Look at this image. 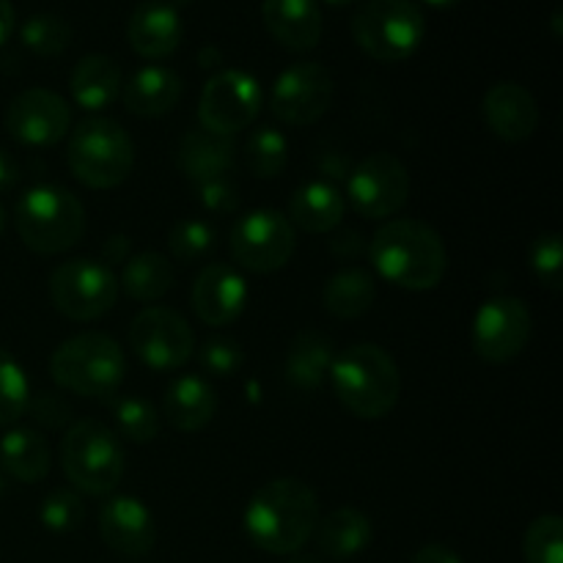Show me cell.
I'll return each instance as SVG.
<instances>
[{"label": "cell", "mask_w": 563, "mask_h": 563, "mask_svg": "<svg viewBox=\"0 0 563 563\" xmlns=\"http://www.w3.org/2000/svg\"><path fill=\"white\" fill-rule=\"evenodd\" d=\"M379 278L407 291H429L449 273V251L432 225L412 218L388 220L368 245Z\"/></svg>", "instance_id": "cell-1"}, {"label": "cell", "mask_w": 563, "mask_h": 563, "mask_svg": "<svg viewBox=\"0 0 563 563\" xmlns=\"http://www.w3.org/2000/svg\"><path fill=\"white\" fill-rule=\"evenodd\" d=\"M317 522V495L300 478H273L245 509L247 539L269 555H295L313 537Z\"/></svg>", "instance_id": "cell-2"}, {"label": "cell", "mask_w": 563, "mask_h": 563, "mask_svg": "<svg viewBox=\"0 0 563 563\" xmlns=\"http://www.w3.org/2000/svg\"><path fill=\"white\" fill-rule=\"evenodd\" d=\"M330 383L341 405L357 418H385L401 396V374L394 357L377 344H355L335 355Z\"/></svg>", "instance_id": "cell-3"}, {"label": "cell", "mask_w": 563, "mask_h": 563, "mask_svg": "<svg viewBox=\"0 0 563 563\" xmlns=\"http://www.w3.org/2000/svg\"><path fill=\"white\" fill-rule=\"evenodd\" d=\"M14 225L22 245L38 256L69 251L86 231V212L71 190L60 185H36L20 196Z\"/></svg>", "instance_id": "cell-4"}, {"label": "cell", "mask_w": 563, "mask_h": 563, "mask_svg": "<svg viewBox=\"0 0 563 563\" xmlns=\"http://www.w3.org/2000/svg\"><path fill=\"white\" fill-rule=\"evenodd\" d=\"M66 159L77 181L91 190H113L132 174L135 146L119 121L91 115L71 132Z\"/></svg>", "instance_id": "cell-5"}, {"label": "cell", "mask_w": 563, "mask_h": 563, "mask_svg": "<svg viewBox=\"0 0 563 563\" xmlns=\"http://www.w3.org/2000/svg\"><path fill=\"white\" fill-rule=\"evenodd\" d=\"M49 374L64 390L99 399L119 388L126 374V361L119 341L110 335L80 333L53 352Z\"/></svg>", "instance_id": "cell-6"}, {"label": "cell", "mask_w": 563, "mask_h": 563, "mask_svg": "<svg viewBox=\"0 0 563 563\" xmlns=\"http://www.w3.org/2000/svg\"><path fill=\"white\" fill-rule=\"evenodd\" d=\"M427 36V16L412 0H368L352 16V38L374 60L396 64L416 53Z\"/></svg>", "instance_id": "cell-7"}, {"label": "cell", "mask_w": 563, "mask_h": 563, "mask_svg": "<svg viewBox=\"0 0 563 563\" xmlns=\"http://www.w3.org/2000/svg\"><path fill=\"white\" fill-rule=\"evenodd\" d=\"M66 478L86 495H110L124 476V449L99 421H80L60 440Z\"/></svg>", "instance_id": "cell-8"}, {"label": "cell", "mask_w": 563, "mask_h": 563, "mask_svg": "<svg viewBox=\"0 0 563 563\" xmlns=\"http://www.w3.org/2000/svg\"><path fill=\"white\" fill-rule=\"evenodd\" d=\"M119 278L93 258H71L49 275V300L60 317L71 322H93L119 300Z\"/></svg>", "instance_id": "cell-9"}, {"label": "cell", "mask_w": 563, "mask_h": 563, "mask_svg": "<svg viewBox=\"0 0 563 563\" xmlns=\"http://www.w3.org/2000/svg\"><path fill=\"white\" fill-rule=\"evenodd\" d=\"M229 245L242 269L267 275L284 269L295 256L297 231L289 218L275 209H253L236 220Z\"/></svg>", "instance_id": "cell-10"}, {"label": "cell", "mask_w": 563, "mask_h": 563, "mask_svg": "<svg viewBox=\"0 0 563 563\" xmlns=\"http://www.w3.org/2000/svg\"><path fill=\"white\" fill-rule=\"evenodd\" d=\"M262 110V86L245 69H223L212 75L198 99V121L203 130L234 137L251 126Z\"/></svg>", "instance_id": "cell-11"}, {"label": "cell", "mask_w": 563, "mask_h": 563, "mask_svg": "<svg viewBox=\"0 0 563 563\" xmlns=\"http://www.w3.org/2000/svg\"><path fill=\"white\" fill-rule=\"evenodd\" d=\"M346 198L363 218H390L410 198V170L396 154H368L346 179Z\"/></svg>", "instance_id": "cell-12"}, {"label": "cell", "mask_w": 563, "mask_h": 563, "mask_svg": "<svg viewBox=\"0 0 563 563\" xmlns=\"http://www.w3.org/2000/svg\"><path fill=\"white\" fill-rule=\"evenodd\" d=\"M130 346L137 361L154 372H174L190 361L196 350V335L181 313L170 308H143L130 324Z\"/></svg>", "instance_id": "cell-13"}, {"label": "cell", "mask_w": 563, "mask_h": 563, "mask_svg": "<svg viewBox=\"0 0 563 563\" xmlns=\"http://www.w3.org/2000/svg\"><path fill=\"white\" fill-rule=\"evenodd\" d=\"M333 77L317 60H300L284 69L269 93V108L278 121L289 126H311L322 119L333 102Z\"/></svg>", "instance_id": "cell-14"}, {"label": "cell", "mask_w": 563, "mask_h": 563, "mask_svg": "<svg viewBox=\"0 0 563 563\" xmlns=\"http://www.w3.org/2000/svg\"><path fill=\"white\" fill-rule=\"evenodd\" d=\"M531 311L517 297H489L473 317V352L487 363H509L531 341Z\"/></svg>", "instance_id": "cell-15"}, {"label": "cell", "mask_w": 563, "mask_h": 563, "mask_svg": "<svg viewBox=\"0 0 563 563\" xmlns=\"http://www.w3.org/2000/svg\"><path fill=\"white\" fill-rule=\"evenodd\" d=\"M5 130L22 146H55L71 130V108L49 88H27L11 99L5 110Z\"/></svg>", "instance_id": "cell-16"}, {"label": "cell", "mask_w": 563, "mask_h": 563, "mask_svg": "<svg viewBox=\"0 0 563 563\" xmlns=\"http://www.w3.org/2000/svg\"><path fill=\"white\" fill-rule=\"evenodd\" d=\"M99 533L110 550L141 559L157 542V526L143 500L132 495H113L99 509Z\"/></svg>", "instance_id": "cell-17"}, {"label": "cell", "mask_w": 563, "mask_h": 563, "mask_svg": "<svg viewBox=\"0 0 563 563\" xmlns=\"http://www.w3.org/2000/svg\"><path fill=\"white\" fill-rule=\"evenodd\" d=\"M192 311L209 328L236 322L247 306V284L229 264H207L190 291Z\"/></svg>", "instance_id": "cell-18"}, {"label": "cell", "mask_w": 563, "mask_h": 563, "mask_svg": "<svg viewBox=\"0 0 563 563\" xmlns=\"http://www.w3.org/2000/svg\"><path fill=\"white\" fill-rule=\"evenodd\" d=\"M482 113L489 132L509 143L528 141L539 126L537 99L520 82H498L489 88L484 93Z\"/></svg>", "instance_id": "cell-19"}, {"label": "cell", "mask_w": 563, "mask_h": 563, "mask_svg": "<svg viewBox=\"0 0 563 563\" xmlns=\"http://www.w3.org/2000/svg\"><path fill=\"white\" fill-rule=\"evenodd\" d=\"M181 16L168 3H141L126 22V42L141 58L163 60L181 44Z\"/></svg>", "instance_id": "cell-20"}, {"label": "cell", "mask_w": 563, "mask_h": 563, "mask_svg": "<svg viewBox=\"0 0 563 563\" xmlns=\"http://www.w3.org/2000/svg\"><path fill=\"white\" fill-rule=\"evenodd\" d=\"M264 25L286 49L308 53L322 38V11L317 0H264Z\"/></svg>", "instance_id": "cell-21"}, {"label": "cell", "mask_w": 563, "mask_h": 563, "mask_svg": "<svg viewBox=\"0 0 563 563\" xmlns=\"http://www.w3.org/2000/svg\"><path fill=\"white\" fill-rule=\"evenodd\" d=\"M124 108L137 119H159L181 99V77L165 66H143L121 86Z\"/></svg>", "instance_id": "cell-22"}, {"label": "cell", "mask_w": 563, "mask_h": 563, "mask_svg": "<svg viewBox=\"0 0 563 563\" xmlns=\"http://www.w3.org/2000/svg\"><path fill=\"white\" fill-rule=\"evenodd\" d=\"M176 163H179L181 174L196 185L229 176L234 168V137L218 135L203 126L190 130L181 137Z\"/></svg>", "instance_id": "cell-23"}, {"label": "cell", "mask_w": 563, "mask_h": 563, "mask_svg": "<svg viewBox=\"0 0 563 563\" xmlns=\"http://www.w3.org/2000/svg\"><path fill=\"white\" fill-rule=\"evenodd\" d=\"M313 542L319 553L333 561L355 559L372 544V520L355 506H341L330 515L319 517L313 528Z\"/></svg>", "instance_id": "cell-24"}, {"label": "cell", "mask_w": 563, "mask_h": 563, "mask_svg": "<svg viewBox=\"0 0 563 563\" xmlns=\"http://www.w3.org/2000/svg\"><path fill=\"white\" fill-rule=\"evenodd\" d=\"M214 410H218V396L212 385L196 374L174 379L165 390L163 416L179 432H201L214 418Z\"/></svg>", "instance_id": "cell-25"}, {"label": "cell", "mask_w": 563, "mask_h": 563, "mask_svg": "<svg viewBox=\"0 0 563 563\" xmlns=\"http://www.w3.org/2000/svg\"><path fill=\"white\" fill-rule=\"evenodd\" d=\"M335 361V344L322 330H302L286 352V379L295 390L311 394L330 377Z\"/></svg>", "instance_id": "cell-26"}, {"label": "cell", "mask_w": 563, "mask_h": 563, "mask_svg": "<svg viewBox=\"0 0 563 563\" xmlns=\"http://www.w3.org/2000/svg\"><path fill=\"white\" fill-rule=\"evenodd\" d=\"M71 99L88 113L110 108L121 97V69L108 55L91 53L80 58L69 77Z\"/></svg>", "instance_id": "cell-27"}, {"label": "cell", "mask_w": 563, "mask_h": 563, "mask_svg": "<svg viewBox=\"0 0 563 563\" xmlns=\"http://www.w3.org/2000/svg\"><path fill=\"white\" fill-rule=\"evenodd\" d=\"M289 218L306 234H330L344 220V196L330 181H308L291 196Z\"/></svg>", "instance_id": "cell-28"}, {"label": "cell", "mask_w": 563, "mask_h": 563, "mask_svg": "<svg viewBox=\"0 0 563 563\" xmlns=\"http://www.w3.org/2000/svg\"><path fill=\"white\" fill-rule=\"evenodd\" d=\"M49 462V443L36 432V429H11L0 440V465L5 467L11 478L22 484H38L47 478Z\"/></svg>", "instance_id": "cell-29"}, {"label": "cell", "mask_w": 563, "mask_h": 563, "mask_svg": "<svg viewBox=\"0 0 563 563\" xmlns=\"http://www.w3.org/2000/svg\"><path fill=\"white\" fill-rule=\"evenodd\" d=\"M377 286L366 269H341L324 284L322 302L324 311L335 319H357L374 306Z\"/></svg>", "instance_id": "cell-30"}, {"label": "cell", "mask_w": 563, "mask_h": 563, "mask_svg": "<svg viewBox=\"0 0 563 563\" xmlns=\"http://www.w3.org/2000/svg\"><path fill=\"white\" fill-rule=\"evenodd\" d=\"M119 286H124L126 295L137 302H154L174 286V267H170L168 256L157 251L137 253L130 256L121 273Z\"/></svg>", "instance_id": "cell-31"}, {"label": "cell", "mask_w": 563, "mask_h": 563, "mask_svg": "<svg viewBox=\"0 0 563 563\" xmlns=\"http://www.w3.org/2000/svg\"><path fill=\"white\" fill-rule=\"evenodd\" d=\"M247 168L258 179H275L286 170L289 163V143H286L284 132L273 130V126H262L247 137L245 146Z\"/></svg>", "instance_id": "cell-32"}, {"label": "cell", "mask_w": 563, "mask_h": 563, "mask_svg": "<svg viewBox=\"0 0 563 563\" xmlns=\"http://www.w3.org/2000/svg\"><path fill=\"white\" fill-rule=\"evenodd\" d=\"M27 405H31V385L25 372L9 352L0 350V429L25 416Z\"/></svg>", "instance_id": "cell-33"}, {"label": "cell", "mask_w": 563, "mask_h": 563, "mask_svg": "<svg viewBox=\"0 0 563 563\" xmlns=\"http://www.w3.org/2000/svg\"><path fill=\"white\" fill-rule=\"evenodd\" d=\"M22 44L42 58H55L71 44V25L58 14H36L22 25Z\"/></svg>", "instance_id": "cell-34"}, {"label": "cell", "mask_w": 563, "mask_h": 563, "mask_svg": "<svg viewBox=\"0 0 563 563\" xmlns=\"http://www.w3.org/2000/svg\"><path fill=\"white\" fill-rule=\"evenodd\" d=\"M214 240H218V234H214V229L207 220L185 218L170 229L168 251L176 262L192 264L201 262V258H207L214 251Z\"/></svg>", "instance_id": "cell-35"}, {"label": "cell", "mask_w": 563, "mask_h": 563, "mask_svg": "<svg viewBox=\"0 0 563 563\" xmlns=\"http://www.w3.org/2000/svg\"><path fill=\"white\" fill-rule=\"evenodd\" d=\"M528 563H563V520L559 515H542L528 526L522 539Z\"/></svg>", "instance_id": "cell-36"}, {"label": "cell", "mask_w": 563, "mask_h": 563, "mask_svg": "<svg viewBox=\"0 0 563 563\" xmlns=\"http://www.w3.org/2000/svg\"><path fill=\"white\" fill-rule=\"evenodd\" d=\"M115 429L130 443H152L159 434V412L143 399H119L113 405Z\"/></svg>", "instance_id": "cell-37"}, {"label": "cell", "mask_w": 563, "mask_h": 563, "mask_svg": "<svg viewBox=\"0 0 563 563\" xmlns=\"http://www.w3.org/2000/svg\"><path fill=\"white\" fill-rule=\"evenodd\" d=\"M531 273L537 275V280L542 286H548L550 291H561V267H563V242L561 234L550 231L533 240L531 245Z\"/></svg>", "instance_id": "cell-38"}, {"label": "cell", "mask_w": 563, "mask_h": 563, "mask_svg": "<svg viewBox=\"0 0 563 563\" xmlns=\"http://www.w3.org/2000/svg\"><path fill=\"white\" fill-rule=\"evenodd\" d=\"M42 526L53 533H69L80 526L82 520V500L80 495L69 493V489H58V493H49L44 498L42 509Z\"/></svg>", "instance_id": "cell-39"}, {"label": "cell", "mask_w": 563, "mask_h": 563, "mask_svg": "<svg viewBox=\"0 0 563 563\" xmlns=\"http://www.w3.org/2000/svg\"><path fill=\"white\" fill-rule=\"evenodd\" d=\"M242 361H245L242 346L225 335H214L201 346V366L214 377H231L234 372H240Z\"/></svg>", "instance_id": "cell-40"}, {"label": "cell", "mask_w": 563, "mask_h": 563, "mask_svg": "<svg viewBox=\"0 0 563 563\" xmlns=\"http://www.w3.org/2000/svg\"><path fill=\"white\" fill-rule=\"evenodd\" d=\"M198 187V201L207 212L212 214H229L240 207V196H236V185L231 176H220V179L201 181Z\"/></svg>", "instance_id": "cell-41"}, {"label": "cell", "mask_w": 563, "mask_h": 563, "mask_svg": "<svg viewBox=\"0 0 563 563\" xmlns=\"http://www.w3.org/2000/svg\"><path fill=\"white\" fill-rule=\"evenodd\" d=\"M33 410V416L38 418L42 423H49V427H60V423L69 418V407L58 399V396L42 394L33 405H27Z\"/></svg>", "instance_id": "cell-42"}, {"label": "cell", "mask_w": 563, "mask_h": 563, "mask_svg": "<svg viewBox=\"0 0 563 563\" xmlns=\"http://www.w3.org/2000/svg\"><path fill=\"white\" fill-rule=\"evenodd\" d=\"M410 563H462V559L454 550L445 548V544H427V548H421L412 555Z\"/></svg>", "instance_id": "cell-43"}, {"label": "cell", "mask_w": 563, "mask_h": 563, "mask_svg": "<svg viewBox=\"0 0 563 563\" xmlns=\"http://www.w3.org/2000/svg\"><path fill=\"white\" fill-rule=\"evenodd\" d=\"M20 181V165L5 148H0V192L11 190Z\"/></svg>", "instance_id": "cell-44"}, {"label": "cell", "mask_w": 563, "mask_h": 563, "mask_svg": "<svg viewBox=\"0 0 563 563\" xmlns=\"http://www.w3.org/2000/svg\"><path fill=\"white\" fill-rule=\"evenodd\" d=\"M102 253L110 264L126 262V258H130V240H126V236H110V240L104 242Z\"/></svg>", "instance_id": "cell-45"}, {"label": "cell", "mask_w": 563, "mask_h": 563, "mask_svg": "<svg viewBox=\"0 0 563 563\" xmlns=\"http://www.w3.org/2000/svg\"><path fill=\"white\" fill-rule=\"evenodd\" d=\"M14 22H16V14L11 0H0V47H3V44L9 42L11 33H14Z\"/></svg>", "instance_id": "cell-46"}, {"label": "cell", "mask_w": 563, "mask_h": 563, "mask_svg": "<svg viewBox=\"0 0 563 563\" xmlns=\"http://www.w3.org/2000/svg\"><path fill=\"white\" fill-rule=\"evenodd\" d=\"M423 3L432 5V9L443 11V9H451V5H456V3H460V0H423Z\"/></svg>", "instance_id": "cell-47"}, {"label": "cell", "mask_w": 563, "mask_h": 563, "mask_svg": "<svg viewBox=\"0 0 563 563\" xmlns=\"http://www.w3.org/2000/svg\"><path fill=\"white\" fill-rule=\"evenodd\" d=\"M289 563H319V561L311 559V555H300V559H291Z\"/></svg>", "instance_id": "cell-48"}, {"label": "cell", "mask_w": 563, "mask_h": 563, "mask_svg": "<svg viewBox=\"0 0 563 563\" xmlns=\"http://www.w3.org/2000/svg\"><path fill=\"white\" fill-rule=\"evenodd\" d=\"M3 231H5V209L3 203H0V236H3Z\"/></svg>", "instance_id": "cell-49"}, {"label": "cell", "mask_w": 563, "mask_h": 563, "mask_svg": "<svg viewBox=\"0 0 563 563\" xmlns=\"http://www.w3.org/2000/svg\"><path fill=\"white\" fill-rule=\"evenodd\" d=\"M324 3H330V5H350V3H355V0H324Z\"/></svg>", "instance_id": "cell-50"}, {"label": "cell", "mask_w": 563, "mask_h": 563, "mask_svg": "<svg viewBox=\"0 0 563 563\" xmlns=\"http://www.w3.org/2000/svg\"><path fill=\"white\" fill-rule=\"evenodd\" d=\"M0 489H3V482H0Z\"/></svg>", "instance_id": "cell-51"}]
</instances>
